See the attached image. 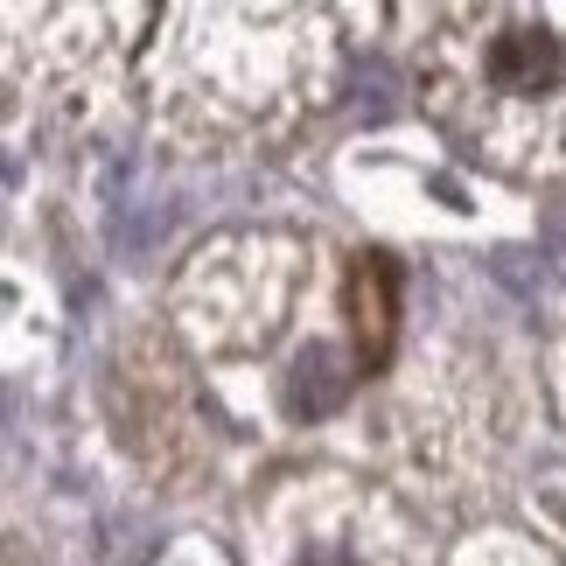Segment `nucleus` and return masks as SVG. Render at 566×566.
Segmentation results:
<instances>
[{
  "label": "nucleus",
  "instance_id": "1",
  "mask_svg": "<svg viewBox=\"0 0 566 566\" xmlns=\"http://www.w3.org/2000/svg\"><path fill=\"white\" fill-rule=\"evenodd\" d=\"M391 322H399V273H391L385 259H357L350 266V329H357L364 364H385Z\"/></svg>",
  "mask_w": 566,
  "mask_h": 566
},
{
  "label": "nucleus",
  "instance_id": "3",
  "mask_svg": "<svg viewBox=\"0 0 566 566\" xmlns=\"http://www.w3.org/2000/svg\"><path fill=\"white\" fill-rule=\"evenodd\" d=\"M343 399H350V371H343L336 350H301L294 378H287V406L301 412V420H315V412H336Z\"/></svg>",
  "mask_w": 566,
  "mask_h": 566
},
{
  "label": "nucleus",
  "instance_id": "2",
  "mask_svg": "<svg viewBox=\"0 0 566 566\" xmlns=\"http://www.w3.org/2000/svg\"><path fill=\"white\" fill-rule=\"evenodd\" d=\"M490 77L504 84V92H538V84L559 77V42L538 35V29H517L490 50Z\"/></svg>",
  "mask_w": 566,
  "mask_h": 566
},
{
  "label": "nucleus",
  "instance_id": "4",
  "mask_svg": "<svg viewBox=\"0 0 566 566\" xmlns=\"http://www.w3.org/2000/svg\"><path fill=\"white\" fill-rule=\"evenodd\" d=\"M301 566H350V559H336V553H308Z\"/></svg>",
  "mask_w": 566,
  "mask_h": 566
}]
</instances>
